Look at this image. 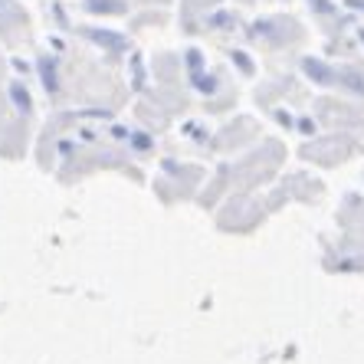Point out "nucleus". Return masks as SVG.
<instances>
[{"instance_id": "1", "label": "nucleus", "mask_w": 364, "mask_h": 364, "mask_svg": "<svg viewBox=\"0 0 364 364\" xmlns=\"http://www.w3.org/2000/svg\"><path fill=\"white\" fill-rule=\"evenodd\" d=\"M89 40H95V43H102V46H109V50H125L128 43H125V36H119V33H102V30H82Z\"/></svg>"}, {"instance_id": "5", "label": "nucleus", "mask_w": 364, "mask_h": 364, "mask_svg": "<svg viewBox=\"0 0 364 364\" xmlns=\"http://www.w3.org/2000/svg\"><path fill=\"white\" fill-rule=\"evenodd\" d=\"M92 10H99V14H112V10H122V4H112V0H85Z\"/></svg>"}, {"instance_id": "4", "label": "nucleus", "mask_w": 364, "mask_h": 364, "mask_svg": "<svg viewBox=\"0 0 364 364\" xmlns=\"http://www.w3.org/2000/svg\"><path fill=\"white\" fill-rule=\"evenodd\" d=\"M10 95H14V102H17V109H20V112H30V95L23 92V85L14 82V85H10Z\"/></svg>"}, {"instance_id": "7", "label": "nucleus", "mask_w": 364, "mask_h": 364, "mask_svg": "<svg viewBox=\"0 0 364 364\" xmlns=\"http://www.w3.org/2000/svg\"><path fill=\"white\" fill-rule=\"evenodd\" d=\"M315 10H325V14H331V4H328V0H315Z\"/></svg>"}, {"instance_id": "2", "label": "nucleus", "mask_w": 364, "mask_h": 364, "mask_svg": "<svg viewBox=\"0 0 364 364\" xmlns=\"http://www.w3.org/2000/svg\"><path fill=\"white\" fill-rule=\"evenodd\" d=\"M305 73H312L315 82H331V69L328 66H318L315 60H305Z\"/></svg>"}, {"instance_id": "6", "label": "nucleus", "mask_w": 364, "mask_h": 364, "mask_svg": "<svg viewBox=\"0 0 364 364\" xmlns=\"http://www.w3.org/2000/svg\"><path fill=\"white\" fill-rule=\"evenodd\" d=\"M233 60H237V66H240V69H246V73H253V63L246 60L243 53H237V56H233Z\"/></svg>"}, {"instance_id": "3", "label": "nucleus", "mask_w": 364, "mask_h": 364, "mask_svg": "<svg viewBox=\"0 0 364 364\" xmlns=\"http://www.w3.org/2000/svg\"><path fill=\"white\" fill-rule=\"evenodd\" d=\"M40 73H43V82L50 92H56V69H53V60H40Z\"/></svg>"}]
</instances>
